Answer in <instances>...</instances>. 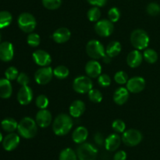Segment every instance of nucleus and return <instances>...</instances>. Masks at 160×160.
<instances>
[{"label": "nucleus", "mask_w": 160, "mask_h": 160, "mask_svg": "<svg viewBox=\"0 0 160 160\" xmlns=\"http://www.w3.org/2000/svg\"><path fill=\"white\" fill-rule=\"evenodd\" d=\"M121 141L122 139L118 134L112 133V134L109 135V136H107L105 141V147H106V150L109 151V152H114L120 147Z\"/></svg>", "instance_id": "nucleus-18"}, {"label": "nucleus", "mask_w": 160, "mask_h": 160, "mask_svg": "<svg viewBox=\"0 0 160 160\" xmlns=\"http://www.w3.org/2000/svg\"><path fill=\"white\" fill-rule=\"evenodd\" d=\"M121 44L117 41H112L108 44L106 50V53L111 57H115L117 55L120 54L121 51Z\"/></svg>", "instance_id": "nucleus-25"}, {"label": "nucleus", "mask_w": 160, "mask_h": 160, "mask_svg": "<svg viewBox=\"0 0 160 160\" xmlns=\"http://www.w3.org/2000/svg\"><path fill=\"white\" fill-rule=\"evenodd\" d=\"M95 141L97 144H98V145H102L103 143L105 142L103 135L100 133H97L95 135Z\"/></svg>", "instance_id": "nucleus-45"}, {"label": "nucleus", "mask_w": 160, "mask_h": 160, "mask_svg": "<svg viewBox=\"0 0 160 160\" xmlns=\"http://www.w3.org/2000/svg\"><path fill=\"white\" fill-rule=\"evenodd\" d=\"M1 126L6 132L13 133L18 127V123L12 118H6L1 122Z\"/></svg>", "instance_id": "nucleus-26"}, {"label": "nucleus", "mask_w": 160, "mask_h": 160, "mask_svg": "<svg viewBox=\"0 0 160 160\" xmlns=\"http://www.w3.org/2000/svg\"><path fill=\"white\" fill-rule=\"evenodd\" d=\"M77 153L72 148L67 147L63 149L59 154V160H78Z\"/></svg>", "instance_id": "nucleus-27"}, {"label": "nucleus", "mask_w": 160, "mask_h": 160, "mask_svg": "<svg viewBox=\"0 0 160 160\" xmlns=\"http://www.w3.org/2000/svg\"><path fill=\"white\" fill-rule=\"evenodd\" d=\"M88 97L91 101L94 103H99L102 100V94L98 89H92L88 92Z\"/></svg>", "instance_id": "nucleus-33"}, {"label": "nucleus", "mask_w": 160, "mask_h": 160, "mask_svg": "<svg viewBox=\"0 0 160 160\" xmlns=\"http://www.w3.org/2000/svg\"><path fill=\"white\" fill-rule=\"evenodd\" d=\"M112 127L114 131L117 133H123L126 129V125H125V122L121 119H116L112 122Z\"/></svg>", "instance_id": "nucleus-40"}, {"label": "nucleus", "mask_w": 160, "mask_h": 160, "mask_svg": "<svg viewBox=\"0 0 160 160\" xmlns=\"http://www.w3.org/2000/svg\"><path fill=\"white\" fill-rule=\"evenodd\" d=\"M142 138L143 136L139 130L131 129L123 133L121 139L127 146L134 147L140 144L141 141H142Z\"/></svg>", "instance_id": "nucleus-7"}, {"label": "nucleus", "mask_w": 160, "mask_h": 160, "mask_svg": "<svg viewBox=\"0 0 160 160\" xmlns=\"http://www.w3.org/2000/svg\"><path fill=\"white\" fill-rule=\"evenodd\" d=\"M18 26L20 29L26 33H31L36 28L37 22L32 14L29 13H23L17 19Z\"/></svg>", "instance_id": "nucleus-5"}, {"label": "nucleus", "mask_w": 160, "mask_h": 160, "mask_svg": "<svg viewBox=\"0 0 160 160\" xmlns=\"http://www.w3.org/2000/svg\"><path fill=\"white\" fill-rule=\"evenodd\" d=\"M73 125V119L70 115L67 114H60L53 122V132L58 136H64L70 132Z\"/></svg>", "instance_id": "nucleus-1"}, {"label": "nucleus", "mask_w": 160, "mask_h": 160, "mask_svg": "<svg viewBox=\"0 0 160 160\" xmlns=\"http://www.w3.org/2000/svg\"><path fill=\"white\" fill-rule=\"evenodd\" d=\"M85 104L81 100H76L70 104V115L73 118H78L82 115L85 111Z\"/></svg>", "instance_id": "nucleus-21"}, {"label": "nucleus", "mask_w": 160, "mask_h": 160, "mask_svg": "<svg viewBox=\"0 0 160 160\" xmlns=\"http://www.w3.org/2000/svg\"><path fill=\"white\" fill-rule=\"evenodd\" d=\"M19 75L18 70L15 67H9L5 72V76L6 78H7L9 81L17 79Z\"/></svg>", "instance_id": "nucleus-36"}, {"label": "nucleus", "mask_w": 160, "mask_h": 160, "mask_svg": "<svg viewBox=\"0 0 160 160\" xmlns=\"http://www.w3.org/2000/svg\"><path fill=\"white\" fill-rule=\"evenodd\" d=\"M27 41H28V43L30 46L37 47L38 45L40 44L41 39L39 35L36 34V33H31V34L28 36Z\"/></svg>", "instance_id": "nucleus-34"}, {"label": "nucleus", "mask_w": 160, "mask_h": 160, "mask_svg": "<svg viewBox=\"0 0 160 160\" xmlns=\"http://www.w3.org/2000/svg\"><path fill=\"white\" fill-rule=\"evenodd\" d=\"M88 18L90 21L95 22L98 21L100 17H101V11H100L99 8L94 6V7L91 8L88 11Z\"/></svg>", "instance_id": "nucleus-31"}, {"label": "nucleus", "mask_w": 160, "mask_h": 160, "mask_svg": "<svg viewBox=\"0 0 160 160\" xmlns=\"http://www.w3.org/2000/svg\"><path fill=\"white\" fill-rule=\"evenodd\" d=\"M12 88L9 80L0 78V97L3 99L9 98L12 95Z\"/></svg>", "instance_id": "nucleus-24"}, {"label": "nucleus", "mask_w": 160, "mask_h": 160, "mask_svg": "<svg viewBox=\"0 0 160 160\" xmlns=\"http://www.w3.org/2000/svg\"><path fill=\"white\" fill-rule=\"evenodd\" d=\"M143 57L149 64H154L158 60V53L152 49H146L144 51Z\"/></svg>", "instance_id": "nucleus-29"}, {"label": "nucleus", "mask_w": 160, "mask_h": 160, "mask_svg": "<svg viewBox=\"0 0 160 160\" xmlns=\"http://www.w3.org/2000/svg\"><path fill=\"white\" fill-rule=\"evenodd\" d=\"M73 89L78 93H88L93 87V83L89 77L78 76L73 81Z\"/></svg>", "instance_id": "nucleus-8"}, {"label": "nucleus", "mask_w": 160, "mask_h": 160, "mask_svg": "<svg viewBox=\"0 0 160 160\" xmlns=\"http://www.w3.org/2000/svg\"><path fill=\"white\" fill-rule=\"evenodd\" d=\"M20 144V136L18 134L10 133L5 136L2 140V147L7 152L13 151Z\"/></svg>", "instance_id": "nucleus-13"}, {"label": "nucleus", "mask_w": 160, "mask_h": 160, "mask_svg": "<svg viewBox=\"0 0 160 160\" xmlns=\"http://www.w3.org/2000/svg\"><path fill=\"white\" fill-rule=\"evenodd\" d=\"M35 102L37 107L38 108H40V109H45L48 107V103H49L48 97L45 95H43V94L39 95L37 97V99H36Z\"/></svg>", "instance_id": "nucleus-38"}, {"label": "nucleus", "mask_w": 160, "mask_h": 160, "mask_svg": "<svg viewBox=\"0 0 160 160\" xmlns=\"http://www.w3.org/2000/svg\"><path fill=\"white\" fill-rule=\"evenodd\" d=\"M129 98V91L127 88L120 87L116 89L113 94V100L118 105L126 103Z\"/></svg>", "instance_id": "nucleus-23"}, {"label": "nucleus", "mask_w": 160, "mask_h": 160, "mask_svg": "<svg viewBox=\"0 0 160 160\" xmlns=\"http://www.w3.org/2000/svg\"><path fill=\"white\" fill-rule=\"evenodd\" d=\"M114 80L118 84L123 85L128 83V76L126 72H123V71H120V72H117L115 74V75H114Z\"/></svg>", "instance_id": "nucleus-37"}, {"label": "nucleus", "mask_w": 160, "mask_h": 160, "mask_svg": "<svg viewBox=\"0 0 160 160\" xmlns=\"http://www.w3.org/2000/svg\"><path fill=\"white\" fill-rule=\"evenodd\" d=\"M98 83L102 87H108L111 84V78L106 74H101L98 76Z\"/></svg>", "instance_id": "nucleus-41"}, {"label": "nucleus", "mask_w": 160, "mask_h": 160, "mask_svg": "<svg viewBox=\"0 0 160 160\" xmlns=\"http://www.w3.org/2000/svg\"><path fill=\"white\" fill-rule=\"evenodd\" d=\"M13 45L9 42L0 43V60L4 62H9L13 58Z\"/></svg>", "instance_id": "nucleus-14"}, {"label": "nucleus", "mask_w": 160, "mask_h": 160, "mask_svg": "<svg viewBox=\"0 0 160 160\" xmlns=\"http://www.w3.org/2000/svg\"><path fill=\"white\" fill-rule=\"evenodd\" d=\"M146 11L148 15L152 17L157 16L160 13V6L156 3H151L147 6Z\"/></svg>", "instance_id": "nucleus-35"}, {"label": "nucleus", "mask_w": 160, "mask_h": 160, "mask_svg": "<svg viewBox=\"0 0 160 160\" xmlns=\"http://www.w3.org/2000/svg\"><path fill=\"white\" fill-rule=\"evenodd\" d=\"M69 69L66 66L59 65L57 66L56 68L53 70V75L59 79H64L69 75Z\"/></svg>", "instance_id": "nucleus-30"}, {"label": "nucleus", "mask_w": 160, "mask_h": 160, "mask_svg": "<svg viewBox=\"0 0 160 160\" xmlns=\"http://www.w3.org/2000/svg\"><path fill=\"white\" fill-rule=\"evenodd\" d=\"M145 81L142 77L136 76L128 79L127 83V89L133 93H140L145 89Z\"/></svg>", "instance_id": "nucleus-11"}, {"label": "nucleus", "mask_w": 160, "mask_h": 160, "mask_svg": "<svg viewBox=\"0 0 160 160\" xmlns=\"http://www.w3.org/2000/svg\"><path fill=\"white\" fill-rule=\"evenodd\" d=\"M91 5L96 7H102L107 3V0H87Z\"/></svg>", "instance_id": "nucleus-43"}, {"label": "nucleus", "mask_w": 160, "mask_h": 160, "mask_svg": "<svg viewBox=\"0 0 160 160\" xmlns=\"http://www.w3.org/2000/svg\"><path fill=\"white\" fill-rule=\"evenodd\" d=\"M142 60H143V55L139 50H135L128 53V57H127V62L130 67L134 68V67H137L141 65V64L142 63Z\"/></svg>", "instance_id": "nucleus-20"}, {"label": "nucleus", "mask_w": 160, "mask_h": 160, "mask_svg": "<svg viewBox=\"0 0 160 160\" xmlns=\"http://www.w3.org/2000/svg\"><path fill=\"white\" fill-rule=\"evenodd\" d=\"M37 122L30 117H25L18 123V133L22 137L31 139L35 136L38 132Z\"/></svg>", "instance_id": "nucleus-2"}, {"label": "nucleus", "mask_w": 160, "mask_h": 160, "mask_svg": "<svg viewBox=\"0 0 160 160\" xmlns=\"http://www.w3.org/2000/svg\"><path fill=\"white\" fill-rule=\"evenodd\" d=\"M108 17H109V20L112 23L118 21L120 17V12L118 8L112 7L108 12Z\"/></svg>", "instance_id": "nucleus-39"}, {"label": "nucleus", "mask_w": 160, "mask_h": 160, "mask_svg": "<svg viewBox=\"0 0 160 160\" xmlns=\"http://www.w3.org/2000/svg\"><path fill=\"white\" fill-rule=\"evenodd\" d=\"M85 72L90 78H97L102 73V66L98 61H90L86 64Z\"/></svg>", "instance_id": "nucleus-17"}, {"label": "nucleus", "mask_w": 160, "mask_h": 160, "mask_svg": "<svg viewBox=\"0 0 160 160\" xmlns=\"http://www.w3.org/2000/svg\"><path fill=\"white\" fill-rule=\"evenodd\" d=\"M77 155L79 160H96L98 149L89 143H83L77 149Z\"/></svg>", "instance_id": "nucleus-4"}, {"label": "nucleus", "mask_w": 160, "mask_h": 160, "mask_svg": "<svg viewBox=\"0 0 160 160\" xmlns=\"http://www.w3.org/2000/svg\"><path fill=\"white\" fill-rule=\"evenodd\" d=\"M53 70L51 67H42L38 69L34 74V79L38 84H48L53 77Z\"/></svg>", "instance_id": "nucleus-9"}, {"label": "nucleus", "mask_w": 160, "mask_h": 160, "mask_svg": "<svg viewBox=\"0 0 160 160\" xmlns=\"http://www.w3.org/2000/svg\"><path fill=\"white\" fill-rule=\"evenodd\" d=\"M127 159V153L124 151H118L117 153L114 155L113 160H126Z\"/></svg>", "instance_id": "nucleus-44"}, {"label": "nucleus", "mask_w": 160, "mask_h": 160, "mask_svg": "<svg viewBox=\"0 0 160 160\" xmlns=\"http://www.w3.org/2000/svg\"><path fill=\"white\" fill-rule=\"evenodd\" d=\"M33 99V91L28 86H21L17 93V100L22 105H28Z\"/></svg>", "instance_id": "nucleus-15"}, {"label": "nucleus", "mask_w": 160, "mask_h": 160, "mask_svg": "<svg viewBox=\"0 0 160 160\" xmlns=\"http://www.w3.org/2000/svg\"><path fill=\"white\" fill-rule=\"evenodd\" d=\"M86 52L90 57L95 60L102 58L106 54L103 45L96 39H92L88 42L86 45Z\"/></svg>", "instance_id": "nucleus-6"}, {"label": "nucleus", "mask_w": 160, "mask_h": 160, "mask_svg": "<svg viewBox=\"0 0 160 160\" xmlns=\"http://www.w3.org/2000/svg\"><path fill=\"white\" fill-rule=\"evenodd\" d=\"M42 4L46 9L54 10L60 7L62 0H42Z\"/></svg>", "instance_id": "nucleus-32"}, {"label": "nucleus", "mask_w": 160, "mask_h": 160, "mask_svg": "<svg viewBox=\"0 0 160 160\" xmlns=\"http://www.w3.org/2000/svg\"><path fill=\"white\" fill-rule=\"evenodd\" d=\"M17 83H18L20 85H21L22 86H28V83H30V79L28 75H27V74L23 73V72L19 74L18 77H17Z\"/></svg>", "instance_id": "nucleus-42"}, {"label": "nucleus", "mask_w": 160, "mask_h": 160, "mask_svg": "<svg viewBox=\"0 0 160 160\" xmlns=\"http://www.w3.org/2000/svg\"><path fill=\"white\" fill-rule=\"evenodd\" d=\"M2 141V135L1 132H0V143H1Z\"/></svg>", "instance_id": "nucleus-47"}, {"label": "nucleus", "mask_w": 160, "mask_h": 160, "mask_svg": "<svg viewBox=\"0 0 160 160\" xmlns=\"http://www.w3.org/2000/svg\"><path fill=\"white\" fill-rule=\"evenodd\" d=\"M52 114L49 111L45 109H41L36 114L35 121L38 125L42 128H46L52 122Z\"/></svg>", "instance_id": "nucleus-16"}, {"label": "nucleus", "mask_w": 160, "mask_h": 160, "mask_svg": "<svg viewBox=\"0 0 160 160\" xmlns=\"http://www.w3.org/2000/svg\"><path fill=\"white\" fill-rule=\"evenodd\" d=\"M102 60H103V61L106 63V64H109V63L111 62L112 57H111V56H109V55L106 54H106L104 55V56L102 57Z\"/></svg>", "instance_id": "nucleus-46"}, {"label": "nucleus", "mask_w": 160, "mask_h": 160, "mask_svg": "<svg viewBox=\"0 0 160 160\" xmlns=\"http://www.w3.org/2000/svg\"><path fill=\"white\" fill-rule=\"evenodd\" d=\"M12 20V14L8 11H0V29L6 28Z\"/></svg>", "instance_id": "nucleus-28"}, {"label": "nucleus", "mask_w": 160, "mask_h": 160, "mask_svg": "<svg viewBox=\"0 0 160 160\" xmlns=\"http://www.w3.org/2000/svg\"><path fill=\"white\" fill-rule=\"evenodd\" d=\"M114 26L109 20H101L97 21L95 25V31L102 37H108L113 32Z\"/></svg>", "instance_id": "nucleus-10"}, {"label": "nucleus", "mask_w": 160, "mask_h": 160, "mask_svg": "<svg viewBox=\"0 0 160 160\" xmlns=\"http://www.w3.org/2000/svg\"><path fill=\"white\" fill-rule=\"evenodd\" d=\"M71 36L70 30L67 28H59L54 31L52 39L57 43H64L70 39Z\"/></svg>", "instance_id": "nucleus-19"}, {"label": "nucleus", "mask_w": 160, "mask_h": 160, "mask_svg": "<svg viewBox=\"0 0 160 160\" xmlns=\"http://www.w3.org/2000/svg\"><path fill=\"white\" fill-rule=\"evenodd\" d=\"M33 60L34 63L41 67H48L52 62V57L48 52L42 50H38L33 53Z\"/></svg>", "instance_id": "nucleus-12"}, {"label": "nucleus", "mask_w": 160, "mask_h": 160, "mask_svg": "<svg viewBox=\"0 0 160 160\" xmlns=\"http://www.w3.org/2000/svg\"><path fill=\"white\" fill-rule=\"evenodd\" d=\"M88 136V131L84 126H78L74 130L72 134V139L77 144H83L85 142Z\"/></svg>", "instance_id": "nucleus-22"}, {"label": "nucleus", "mask_w": 160, "mask_h": 160, "mask_svg": "<svg viewBox=\"0 0 160 160\" xmlns=\"http://www.w3.org/2000/svg\"><path fill=\"white\" fill-rule=\"evenodd\" d=\"M0 42H1V34H0Z\"/></svg>", "instance_id": "nucleus-48"}, {"label": "nucleus", "mask_w": 160, "mask_h": 160, "mask_svg": "<svg viewBox=\"0 0 160 160\" xmlns=\"http://www.w3.org/2000/svg\"><path fill=\"white\" fill-rule=\"evenodd\" d=\"M149 36L148 33L142 29H136L131 35V42L133 46L138 50H144L149 44Z\"/></svg>", "instance_id": "nucleus-3"}]
</instances>
